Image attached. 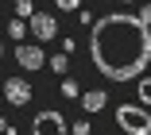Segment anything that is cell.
I'll use <instances>...</instances> for the list:
<instances>
[{
  "label": "cell",
  "instance_id": "cell-1",
  "mask_svg": "<svg viewBox=\"0 0 151 135\" xmlns=\"http://www.w3.org/2000/svg\"><path fill=\"white\" fill-rule=\"evenodd\" d=\"M89 58L109 81H132L151 58V27L124 12L101 16L89 35Z\"/></svg>",
  "mask_w": 151,
  "mask_h": 135
},
{
  "label": "cell",
  "instance_id": "cell-2",
  "mask_svg": "<svg viewBox=\"0 0 151 135\" xmlns=\"http://www.w3.org/2000/svg\"><path fill=\"white\" fill-rule=\"evenodd\" d=\"M116 124L128 135H151V112H143L139 104H120L116 108Z\"/></svg>",
  "mask_w": 151,
  "mask_h": 135
},
{
  "label": "cell",
  "instance_id": "cell-3",
  "mask_svg": "<svg viewBox=\"0 0 151 135\" xmlns=\"http://www.w3.org/2000/svg\"><path fill=\"white\" fill-rule=\"evenodd\" d=\"M31 131H35V135H70L62 112H39L35 124H31Z\"/></svg>",
  "mask_w": 151,
  "mask_h": 135
},
{
  "label": "cell",
  "instance_id": "cell-4",
  "mask_svg": "<svg viewBox=\"0 0 151 135\" xmlns=\"http://www.w3.org/2000/svg\"><path fill=\"white\" fill-rule=\"evenodd\" d=\"M0 96H4L8 104H19V108H23L27 100H31V85H27L23 77H8V81H4V93H0Z\"/></svg>",
  "mask_w": 151,
  "mask_h": 135
},
{
  "label": "cell",
  "instance_id": "cell-5",
  "mask_svg": "<svg viewBox=\"0 0 151 135\" xmlns=\"http://www.w3.org/2000/svg\"><path fill=\"white\" fill-rule=\"evenodd\" d=\"M16 62H19V70H43V66H47V54H43L39 46L19 43V46H16Z\"/></svg>",
  "mask_w": 151,
  "mask_h": 135
},
{
  "label": "cell",
  "instance_id": "cell-6",
  "mask_svg": "<svg viewBox=\"0 0 151 135\" xmlns=\"http://www.w3.org/2000/svg\"><path fill=\"white\" fill-rule=\"evenodd\" d=\"M31 31H35V39H54V35H58V23H54V16H47V12H35V16H31Z\"/></svg>",
  "mask_w": 151,
  "mask_h": 135
},
{
  "label": "cell",
  "instance_id": "cell-7",
  "mask_svg": "<svg viewBox=\"0 0 151 135\" xmlns=\"http://www.w3.org/2000/svg\"><path fill=\"white\" fill-rule=\"evenodd\" d=\"M105 100H109V96H105L101 89H89V93H81V100H78V104H81L85 112H101V108H105Z\"/></svg>",
  "mask_w": 151,
  "mask_h": 135
},
{
  "label": "cell",
  "instance_id": "cell-8",
  "mask_svg": "<svg viewBox=\"0 0 151 135\" xmlns=\"http://www.w3.org/2000/svg\"><path fill=\"white\" fill-rule=\"evenodd\" d=\"M16 16H19V19H23V16L31 19V16H35V4H31V0H16Z\"/></svg>",
  "mask_w": 151,
  "mask_h": 135
},
{
  "label": "cell",
  "instance_id": "cell-9",
  "mask_svg": "<svg viewBox=\"0 0 151 135\" xmlns=\"http://www.w3.org/2000/svg\"><path fill=\"white\" fill-rule=\"evenodd\" d=\"M23 31H27L23 19H12V23H8V35H12V39H23Z\"/></svg>",
  "mask_w": 151,
  "mask_h": 135
},
{
  "label": "cell",
  "instance_id": "cell-10",
  "mask_svg": "<svg viewBox=\"0 0 151 135\" xmlns=\"http://www.w3.org/2000/svg\"><path fill=\"white\" fill-rule=\"evenodd\" d=\"M139 100H143V104H151V77L139 81Z\"/></svg>",
  "mask_w": 151,
  "mask_h": 135
},
{
  "label": "cell",
  "instance_id": "cell-11",
  "mask_svg": "<svg viewBox=\"0 0 151 135\" xmlns=\"http://www.w3.org/2000/svg\"><path fill=\"white\" fill-rule=\"evenodd\" d=\"M78 4H81V0H54V8H58V12H74Z\"/></svg>",
  "mask_w": 151,
  "mask_h": 135
},
{
  "label": "cell",
  "instance_id": "cell-12",
  "mask_svg": "<svg viewBox=\"0 0 151 135\" xmlns=\"http://www.w3.org/2000/svg\"><path fill=\"white\" fill-rule=\"evenodd\" d=\"M50 70L62 74V70H66V54H54V58H50Z\"/></svg>",
  "mask_w": 151,
  "mask_h": 135
},
{
  "label": "cell",
  "instance_id": "cell-13",
  "mask_svg": "<svg viewBox=\"0 0 151 135\" xmlns=\"http://www.w3.org/2000/svg\"><path fill=\"white\" fill-rule=\"evenodd\" d=\"M62 93H66V96H78V81L66 77V81H62Z\"/></svg>",
  "mask_w": 151,
  "mask_h": 135
},
{
  "label": "cell",
  "instance_id": "cell-14",
  "mask_svg": "<svg viewBox=\"0 0 151 135\" xmlns=\"http://www.w3.org/2000/svg\"><path fill=\"white\" fill-rule=\"evenodd\" d=\"M136 19H139V23H147V27H151V4H147V8H139V16H136Z\"/></svg>",
  "mask_w": 151,
  "mask_h": 135
},
{
  "label": "cell",
  "instance_id": "cell-15",
  "mask_svg": "<svg viewBox=\"0 0 151 135\" xmlns=\"http://www.w3.org/2000/svg\"><path fill=\"white\" fill-rule=\"evenodd\" d=\"M70 135H89V124H85V120H81V124H74V127H70Z\"/></svg>",
  "mask_w": 151,
  "mask_h": 135
},
{
  "label": "cell",
  "instance_id": "cell-16",
  "mask_svg": "<svg viewBox=\"0 0 151 135\" xmlns=\"http://www.w3.org/2000/svg\"><path fill=\"white\" fill-rule=\"evenodd\" d=\"M0 104H4V96H0Z\"/></svg>",
  "mask_w": 151,
  "mask_h": 135
},
{
  "label": "cell",
  "instance_id": "cell-17",
  "mask_svg": "<svg viewBox=\"0 0 151 135\" xmlns=\"http://www.w3.org/2000/svg\"><path fill=\"white\" fill-rule=\"evenodd\" d=\"M0 54H4V46H0Z\"/></svg>",
  "mask_w": 151,
  "mask_h": 135
},
{
  "label": "cell",
  "instance_id": "cell-18",
  "mask_svg": "<svg viewBox=\"0 0 151 135\" xmlns=\"http://www.w3.org/2000/svg\"><path fill=\"white\" fill-rule=\"evenodd\" d=\"M147 62H151V58H147Z\"/></svg>",
  "mask_w": 151,
  "mask_h": 135
}]
</instances>
